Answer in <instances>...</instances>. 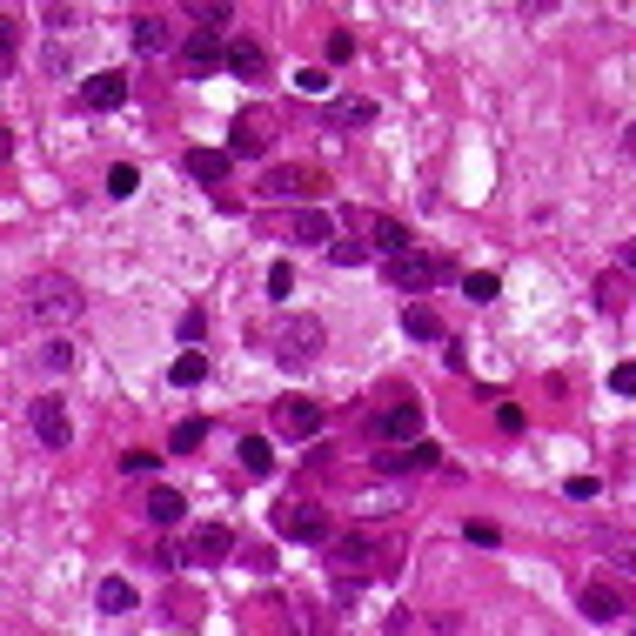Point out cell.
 I'll list each match as a JSON object with an SVG mask.
<instances>
[{"mask_svg":"<svg viewBox=\"0 0 636 636\" xmlns=\"http://www.w3.org/2000/svg\"><path fill=\"white\" fill-rule=\"evenodd\" d=\"M329 563H335L342 583H375V576H395L402 543H395V536H375V529H349V536L329 543Z\"/></svg>","mask_w":636,"mask_h":636,"instance_id":"cell-1","label":"cell"},{"mask_svg":"<svg viewBox=\"0 0 636 636\" xmlns=\"http://www.w3.org/2000/svg\"><path fill=\"white\" fill-rule=\"evenodd\" d=\"M81 308H88V302H81V288L67 282V275H54V268L27 282V315H34L41 329H67V322H74Z\"/></svg>","mask_w":636,"mask_h":636,"instance_id":"cell-2","label":"cell"},{"mask_svg":"<svg viewBox=\"0 0 636 636\" xmlns=\"http://www.w3.org/2000/svg\"><path fill=\"white\" fill-rule=\"evenodd\" d=\"M382 275H389V288H402V295H429V288L456 282V262H449V255H422V248H409V255H389Z\"/></svg>","mask_w":636,"mask_h":636,"instance_id":"cell-3","label":"cell"},{"mask_svg":"<svg viewBox=\"0 0 636 636\" xmlns=\"http://www.w3.org/2000/svg\"><path fill=\"white\" fill-rule=\"evenodd\" d=\"M322 322L315 315H282L275 329H268V349H275V362H288V369H308L315 355H322Z\"/></svg>","mask_w":636,"mask_h":636,"instance_id":"cell-4","label":"cell"},{"mask_svg":"<svg viewBox=\"0 0 636 636\" xmlns=\"http://www.w3.org/2000/svg\"><path fill=\"white\" fill-rule=\"evenodd\" d=\"M275 529H282V543H335L329 509L308 503V496H282L275 503Z\"/></svg>","mask_w":636,"mask_h":636,"instance_id":"cell-5","label":"cell"},{"mask_svg":"<svg viewBox=\"0 0 636 636\" xmlns=\"http://www.w3.org/2000/svg\"><path fill=\"white\" fill-rule=\"evenodd\" d=\"M576 610L590 616V623H616V616L630 610V590L610 583V576H583V583H576Z\"/></svg>","mask_w":636,"mask_h":636,"instance_id":"cell-6","label":"cell"},{"mask_svg":"<svg viewBox=\"0 0 636 636\" xmlns=\"http://www.w3.org/2000/svg\"><path fill=\"white\" fill-rule=\"evenodd\" d=\"M349 221H355V242L362 248H382V255H409V228H402V221L395 215H369V208H349Z\"/></svg>","mask_w":636,"mask_h":636,"instance_id":"cell-7","label":"cell"},{"mask_svg":"<svg viewBox=\"0 0 636 636\" xmlns=\"http://www.w3.org/2000/svg\"><path fill=\"white\" fill-rule=\"evenodd\" d=\"M268 235H282V242H302V248H335V235H329V215H322V208L268 215Z\"/></svg>","mask_w":636,"mask_h":636,"instance_id":"cell-8","label":"cell"},{"mask_svg":"<svg viewBox=\"0 0 636 636\" xmlns=\"http://www.w3.org/2000/svg\"><path fill=\"white\" fill-rule=\"evenodd\" d=\"M268 416H275V436H288V442H315L322 436V409H315L308 395H282Z\"/></svg>","mask_w":636,"mask_h":636,"instance_id":"cell-9","label":"cell"},{"mask_svg":"<svg viewBox=\"0 0 636 636\" xmlns=\"http://www.w3.org/2000/svg\"><path fill=\"white\" fill-rule=\"evenodd\" d=\"M268 141H275V114H268V108H242V114H235V128H228V154L262 161Z\"/></svg>","mask_w":636,"mask_h":636,"instance_id":"cell-10","label":"cell"},{"mask_svg":"<svg viewBox=\"0 0 636 636\" xmlns=\"http://www.w3.org/2000/svg\"><path fill=\"white\" fill-rule=\"evenodd\" d=\"M221 67H228V47H221L215 27H201V34H188V41H181V74L208 81V74H221Z\"/></svg>","mask_w":636,"mask_h":636,"instance_id":"cell-11","label":"cell"},{"mask_svg":"<svg viewBox=\"0 0 636 636\" xmlns=\"http://www.w3.org/2000/svg\"><path fill=\"white\" fill-rule=\"evenodd\" d=\"M375 442H422V402H389L382 416H369Z\"/></svg>","mask_w":636,"mask_h":636,"instance_id":"cell-12","label":"cell"},{"mask_svg":"<svg viewBox=\"0 0 636 636\" xmlns=\"http://www.w3.org/2000/svg\"><path fill=\"white\" fill-rule=\"evenodd\" d=\"M27 429H34L41 449H67V442H74V422H67V409L54 402V395H41V402L27 409Z\"/></svg>","mask_w":636,"mask_h":636,"instance_id":"cell-13","label":"cell"},{"mask_svg":"<svg viewBox=\"0 0 636 636\" xmlns=\"http://www.w3.org/2000/svg\"><path fill=\"white\" fill-rule=\"evenodd\" d=\"M235 529L228 523H201L195 536H188V563H201V570H215V563H228V556H235Z\"/></svg>","mask_w":636,"mask_h":636,"instance_id":"cell-14","label":"cell"},{"mask_svg":"<svg viewBox=\"0 0 636 636\" xmlns=\"http://www.w3.org/2000/svg\"><path fill=\"white\" fill-rule=\"evenodd\" d=\"M262 195H329V175L322 168H268L262 175Z\"/></svg>","mask_w":636,"mask_h":636,"instance_id":"cell-15","label":"cell"},{"mask_svg":"<svg viewBox=\"0 0 636 636\" xmlns=\"http://www.w3.org/2000/svg\"><path fill=\"white\" fill-rule=\"evenodd\" d=\"M121 101H128V74H121V67L81 81V108H121Z\"/></svg>","mask_w":636,"mask_h":636,"instance_id":"cell-16","label":"cell"},{"mask_svg":"<svg viewBox=\"0 0 636 636\" xmlns=\"http://www.w3.org/2000/svg\"><path fill=\"white\" fill-rule=\"evenodd\" d=\"M382 469L389 476H416V469H442L436 442H409V449H382Z\"/></svg>","mask_w":636,"mask_h":636,"instance_id":"cell-17","label":"cell"},{"mask_svg":"<svg viewBox=\"0 0 636 636\" xmlns=\"http://www.w3.org/2000/svg\"><path fill=\"white\" fill-rule=\"evenodd\" d=\"M181 516H188V503H181V489L154 483V489H148V523H154V529H175Z\"/></svg>","mask_w":636,"mask_h":636,"instance_id":"cell-18","label":"cell"},{"mask_svg":"<svg viewBox=\"0 0 636 636\" xmlns=\"http://www.w3.org/2000/svg\"><path fill=\"white\" fill-rule=\"evenodd\" d=\"M228 168H235V154H228V148H195V154H188V175L208 181V188L228 181Z\"/></svg>","mask_w":636,"mask_h":636,"instance_id":"cell-19","label":"cell"},{"mask_svg":"<svg viewBox=\"0 0 636 636\" xmlns=\"http://www.w3.org/2000/svg\"><path fill=\"white\" fill-rule=\"evenodd\" d=\"M134 47H141V54H168V47H175V34H168V21H161V14H134Z\"/></svg>","mask_w":636,"mask_h":636,"instance_id":"cell-20","label":"cell"},{"mask_svg":"<svg viewBox=\"0 0 636 636\" xmlns=\"http://www.w3.org/2000/svg\"><path fill=\"white\" fill-rule=\"evenodd\" d=\"M630 302H636L630 275H603V282H596V308H603V315H623Z\"/></svg>","mask_w":636,"mask_h":636,"instance_id":"cell-21","label":"cell"},{"mask_svg":"<svg viewBox=\"0 0 636 636\" xmlns=\"http://www.w3.org/2000/svg\"><path fill=\"white\" fill-rule=\"evenodd\" d=\"M94 603H101L108 616H128L134 603H141V596H134V583H128V576H108V583L94 590Z\"/></svg>","mask_w":636,"mask_h":636,"instance_id":"cell-22","label":"cell"},{"mask_svg":"<svg viewBox=\"0 0 636 636\" xmlns=\"http://www.w3.org/2000/svg\"><path fill=\"white\" fill-rule=\"evenodd\" d=\"M228 67L242 74L248 88H262V81H268V54H262V47H228Z\"/></svg>","mask_w":636,"mask_h":636,"instance_id":"cell-23","label":"cell"},{"mask_svg":"<svg viewBox=\"0 0 636 636\" xmlns=\"http://www.w3.org/2000/svg\"><path fill=\"white\" fill-rule=\"evenodd\" d=\"M168 382H175V389H195V382H208V355H201V349H181L175 369H168Z\"/></svg>","mask_w":636,"mask_h":636,"instance_id":"cell-24","label":"cell"},{"mask_svg":"<svg viewBox=\"0 0 636 636\" xmlns=\"http://www.w3.org/2000/svg\"><path fill=\"white\" fill-rule=\"evenodd\" d=\"M201 442H208V422L201 416H181L175 429H168V449H175V456H195Z\"/></svg>","mask_w":636,"mask_h":636,"instance_id":"cell-25","label":"cell"},{"mask_svg":"<svg viewBox=\"0 0 636 636\" xmlns=\"http://www.w3.org/2000/svg\"><path fill=\"white\" fill-rule=\"evenodd\" d=\"M242 469H248V476H268V469H275V442H268V436H242Z\"/></svg>","mask_w":636,"mask_h":636,"instance_id":"cell-26","label":"cell"},{"mask_svg":"<svg viewBox=\"0 0 636 636\" xmlns=\"http://www.w3.org/2000/svg\"><path fill=\"white\" fill-rule=\"evenodd\" d=\"M402 329L416 335V342H442V322H436V308H402Z\"/></svg>","mask_w":636,"mask_h":636,"instance_id":"cell-27","label":"cell"},{"mask_svg":"<svg viewBox=\"0 0 636 636\" xmlns=\"http://www.w3.org/2000/svg\"><path fill=\"white\" fill-rule=\"evenodd\" d=\"M41 369H47V375H74V342H61V335H47V349H41Z\"/></svg>","mask_w":636,"mask_h":636,"instance_id":"cell-28","label":"cell"},{"mask_svg":"<svg viewBox=\"0 0 636 636\" xmlns=\"http://www.w3.org/2000/svg\"><path fill=\"white\" fill-rule=\"evenodd\" d=\"M134 188H141V168H134V161H114V168H108V195H114V201H128Z\"/></svg>","mask_w":636,"mask_h":636,"instance_id":"cell-29","label":"cell"},{"mask_svg":"<svg viewBox=\"0 0 636 636\" xmlns=\"http://www.w3.org/2000/svg\"><path fill=\"white\" fill-rule=\"evenodd\" d=\"M335 121H342V128H369L375 101H335Z\"/></svg>","mask_w":636,"mask_h":636,"instance_id":"cell-30","label":"cell"},{"mask_svg":"<svg viewBox=\"0 0 636 636\" xmlns=\"http://www.w3.org/2000/svg\"><path fill=\"white\" fill-rule=\"evenodd\" d=\"M603 549L616 556V570H630V576H636V536H603Z\"/></svg>","mask_w":636,"mask_h":636,"instance_id":"cell-31","label":"cell"},{"mask_svg":"<svg viewBox=\"0 0 636 636\" xmlns=\"http://www.w3.org/2000/svg\"><path fill=\"white\" fill-rule=\"evenodd\" d=\"M496 275H462V295H469V302H496Z\"/></svg>","mask_w":636,"mask_h":636,"instance_id":"cell-32","label":"cell"},{"mask_svg":"<svg viewBox=\"0 0 636 636\" xmlns=\"http://www.w3.org/2000/svg\"><path fill=\"white\" fill-rule=\"evenodd\" d=\"M462 536H469V543H503V529H496V523H489V516H469V523H462Z\"/></svg>","mask_w":636,"mask_h":636,"instance_id":"cell-33","label":"cell"},{"mask_svg":"<svg viewBox=\"0 0 636 636\" xmlns=\"http://www.w3.org/2000/svg\"><path fill=\"white\" fill-rule=\"evenodd\" d=\"M175 329H181V342H188V349H201V335H208V315H201V308H188Z\"/></svg>","mask_w":636,"mask_h":636,"instance_id":"cell-34","label":"cell"},{"mask_svg":"<svg viewBox=\"0 0 636 636\" xmlns=\"http://www.w3.org/2000/svg\"><path fill=\"white\" fill-rule=\"evenodd\" d=\"M268 295H275V302H288V295H295V268H288V262L268 268Z\"/></svg>","mask_w":636,"mask_h":636,"instance_id":"cell-35","label":"cell"},{"mask_svg":"<svg viewBox=\"0 0 636 636\" xmlns=\"http://www.w3.org/2000/svg\"><path fill=\"white\" fill-rule=\"evenodd\" d=\"M329 61H355V34H349V27H335V34H329Z\"/></svg>","mask_w":636,"mask_h":636,"instance_id":"cell-36","label":"cell"},{"mask_svg":"<svg viewBox=\"0 0 636 636\" xmlns=\"http://www.w3.org/2000/svg\"><path fill=\"white\" fill-rule=\"evenodd\" d=\"M329 262L355 268V262H369V248H362V242H335V248H329Z\"/></svg>","mask_w":636,"mask_h":636,"instance_id":"cell-37","label":"cell"},{"mask_svg":"<svg viewBox=\"0 0 636 636\" xmlns=\"http://www.w3.org/2000/svg\"><path fill=\"white\" fill-rule=\"evenodd\" d=\"M121 476H154V456L148 449H128V456H121Z\"/></svg>","mask_w":636,"mask_h":636,"instance_id":"cell-38","label":"cell"},{"mask_svg":"<svg viewBox=\"0 0 636 636\" xmlns=\"http://www.w3.org/2000/svg\"><path fill=\"white\" fill-rule=\"evenodd\" d=\"M610 389H616V395H636V362H616V369H610Z\"/></svg>","mask_w":636,"mask_h":636,"instance_id":"cell-39","label":"cell"},{"mask_svg":"<svg viewBox=\"0 0 636 636\" xmlns=\"http://www.w3.org/2000/svg\"><path fill=\"white\" fill-rule=\"evenodd\" d=\"M295 88H302V94H329V74H322V67H302Z\"/></svg>","mask_w":636,"mask_h":636,"instance_id":"cell-40","label":"cell"},{"mask_svg":"<svg viewBox=\"0 0 636 636\" xmlns=\"http://www.w3.org/2000/svg\"><path fill=\"white\" fill-rule=\"evenodd\" d=\"M496 429H503V436H523V409L503 402V409H496Z\"/></svg>","mask_w":636,"mask_h":636,"instance_id":"cell-41","label":"cell"},{"mask_svg":"<svg viewBox=\"0 0 636 636\" xmlns=\"http://www.w3.org/2000/svg\"><path fill=\"white\" fill-rule=\"evenodd\" d=\"M242 556H248V570H262V576H268V570H275V549H268V543H248V549H242Z\"/></svg>","mask_w":636,"mask_h":636,"instance_id":"cell-42","label":"cell"},{"mask_svg":"<svg viewBox=\"0 0 636 636\" xmlns=\"http://www.w3.org/2000/svg\"><path fill=\"white\" fill-rule=\"evenodd\" d=\"M596 489H603V483H596V476H570V483H563V496H576V503H590Z\"/></svg>","mask_w":636,"mask_h":636,"instance_id":"cell-43","label":"cell"},{"mask_svg":"<svg viewBox=\"0 0 636 636\" xmlns=\"http://www.w3.org/2000/svg\"><path fill=\"white\" fill-rule=\"evenodd\" d=\"M616 268H623V275H636V242H623V248H616Z\"/></svg>","mask_w":636,"mask_h":636,"instance_id":"cell-44","label":"cell"},{"mask_svg":"<svg viewBox=\"0 0 636 636\" xmlns=\"http://www.w3.org/2000/svg\"><path fill=\"white\" fill-rule=\"evenodd\" d=\"M7 54H14V21L0 14V61H7Z\"/></svg>","mask_w":636,"mask_h":636,"instance_id":"cell-45","label":"cell"},{"mask_svg":"<svg viewBox=\"0 0 636 636\" xmlns=\"http://www.w3.org/2000/svg\"><path fill=\"white\" fill-rule=\"evenodd\" d=\"M7 154H14V128H0V168H7Z\"/></svg>","mask_w":636,"mask_h":636,"instance_id":"cell-46","label":"cell"},{"mask_svg":"<svg viewBox=\"0 0 636 636\" xmlns=\"http://www.w3.org/2000/svg\"><path fill=\"white\" fill-rule=\"evenodd\" d=\"M623 148H630V161H636V121H630V128H623Z\"/></svg>","mask_w":636,"mask_h":636,"instance_id":"cell-47","label":"cell"}]
</instances>
